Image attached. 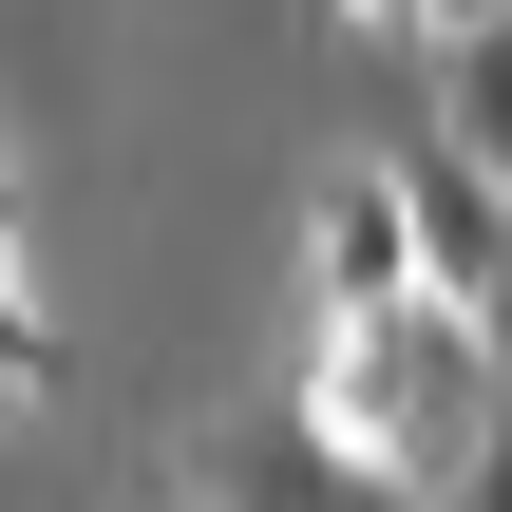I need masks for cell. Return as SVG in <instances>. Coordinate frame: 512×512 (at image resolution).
<instances>
[{"instance_id":"8","label":"cell","mask_w":512,"mask_h":512,"mask_svg":"<svg viewBox=\"0 0 512 512\" xmlns=\"http://www.w3.org/2000/svg\"><path fill=\"white\" fill-rule=\"evenodd\" d=\"M342 19H380V38H437V0H342Z\"/></svg>"},{"instance_id":"2","label":"cell","mask_w":512,"mask_h":512,"mask_svg":"<svg viewBox=\"0 0 512 512\" xmlns=\"http://www.w3.org/2000/svg\"><path fill=\"white\" fill-rule=\"evenodd\" d=\"M190 512H437V494L342 456L304 399H228V418H190Z\"/></svg>"},{"instance_id":"7","label":"cell","mask_w":512,"mask_h":512,"mask_svg":"<svg viewBox=\"0 0 512 512\" xmlns=\"http://www.w3.org/2000/svg\"><path fill=\"white\" fill-rule=\"evenodd\" d=\"M437 512H512V399L475 418V456H456V494H437Z\"/></svg>"},{"instance_id":"3","label":"cell","mask_w":512,"mask_h":512,"mask_svg":"<svg viewBox=\"0 0 512 512\" xmlns=\"http://www.w3.org/2000/svg\"><path fill=\"white\" fill-rule=\"evenodd\" d=\"M399 209H418V285L512 361V171H475L456 133H399Z\"/></svg>"},{"instance_id":"4","label":"cell","mask_w":512,"mask_h":512,"mask_svg":"<svg viewBox=\"0 0 512 512\" xmlns=\"http://www.w3.org/2000/svg\"><path fill=\"white\" fill-rule=\"evenodd\" d=\"M304 304H323V323H399V304H437V285H418V209H399V152L304 190Z\"/></svg>"},{"instance_id":"6","label":"cell","mask_w":512,"mask_h":512,"mask_svg":"<svg viewBox=\"0 0 512 512\" xmlns=\"http://www.w3.org/2000/svg\"><path fill=\"white\" fill-rule=\"evenodd\" d=\"M19 380H57V323H38V285H19V228H0V399Z\"/></svg>"},{"instance_id":"5","label":"cell","mask_w":512,"mask_h":512,"mask_svg":"<svg viewBox=\"0 0 512 512\" xmlns=\"http://www.w3.org/2000/svg\"><path fill=\"white\" fill-rule=\"evenodd\" d=\"M437 57V133L475 152V171H512V19H456V38H418Z\"/></svg>"},{"instance_id":"1","label":"cell","mask_w":512,"mask_h":512,"mask_svg":"<svg viewBox=\"0 0 512 512\" xmlns=\"http://www.w3.org/2000/svg\"><path fill=\"white\" fill-rule=\"evenodd\" d=\"M342 456H380L399 494H456V456H475V418L512 399V361L456 323V304H399V323H323L304 342V380H285Z\"/></svg>"}]
</instances>
